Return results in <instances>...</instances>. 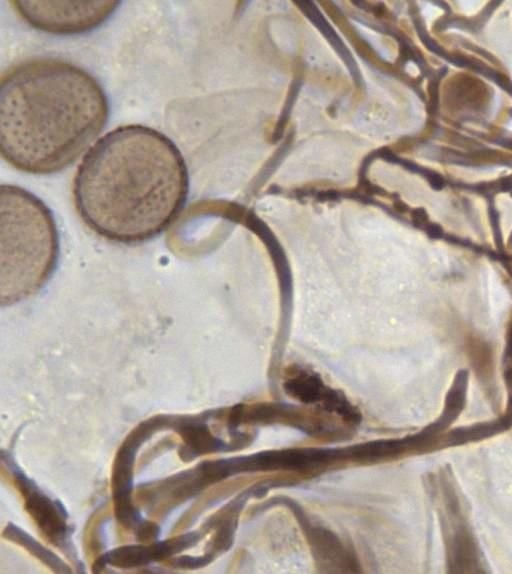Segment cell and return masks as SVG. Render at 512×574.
Instances as JSON below:
<instances>
[{
	"label": "cell",
	"instance_id": "277c9868",
	"mask_svg": "<svg viewBox=\"0 0 512 574\" xmlns=\"http://www.w3.org/2000/svg\"><path fill=\"white\" fill-rule=\"evenodd\" d=\"M15 11L33 28L57 35L91 31L117 9L119 1H11Z\"/></svg>",
	"mask_w": 512,
	"mask_h": 574
},
{
	"label": "cell",
	"instance_id": "e0dca14e",
	"mask_svg": "<svg viewBox=\"0 0 512 574\" xmlns=\"http://www.w3.org/2000/svg\"><path fill=\"white\" fill-rule=\"evenodd\" d=\"M427 232L433 238H440L442 236V233H443L441 227L439 225H436V224H431L427 228Z\"/></svg>",
	"mask_w": 512,
	"mask_h": 574
},
{
	"label": "cell",
	"instance_id": "6da1fadb",
	"mask_svg": "<svg viewBox=\"0 0 512 574\" xmlns=\"http://www.w3.org/2000/svg\"><path fill=\"white\" fill-rule=\"evenodd\" d=\"M189 192L185 159L162 132L119 126L85 154L73 180L76 211L85 225L115 243L155 238L182 211Z\"/></svg>",
	"mask_w": 512,
	"mask_h": 574
},
{
	"label": "cell",
	"instance_id": "7a4b0ae2",
	"mask_svg": "<svg viewBox=\"0 0 512 574\" xmlns=\"http://www.w3.org/2000/svg\"><path fill=\"white\" fill-rule=\"evenodd\" d=\"M108 116L100 83L65 60L32 58L1 75V155L22 172L66 169L101 133Z\"/></svg>",
	"mask_w": 512,
	"mask_h": 574
},
{
	"label": "cell",
	"instance_id": "8fae6325",
	"mask_svg": "<svg viewBox=\"0 0 512 574\" xmlns=\"http://www.w3.org/2000/svg\"><path fill=\"white\" fill-rule=\"evenodd\" d=\"M285 388L292 397L306 404H320V406L341 417L345 422L358 424L361 414L355 406L336 391L326 387L314 374L297 372L290 377Z\"/></svg>",
	"mask_w": 512,
	"mask_h": 574
},
{
	"label": "cell",
	"instance_id": "ba28073f",
	"mask_svg": "<svg viewBox=\"0 0 512 574\" xmlns=\"http://www.w3.org/2000/svg\"><path fill=\"white\" fill-rule=\"evenodd\" d=\"M206 532L201 528L165 540L128 544L113 548L97 559L92 572L99 573L107 565L122 569L144 567L154 562L169 560L183 550L194 547Z\"/></svg>",
	"mask_w": 512,
	"mask_h": 574
},
{
	"label": "cell",
	"instance_id": "9c48e42d",
	"mask_svg": "<svg viewBox=\"0 0 512 574\" xmlns=\"http://www.w3.org/2000/svg\"><path fill=\"white\" fill-rule=\"evenodd\" d=\"M295 513L304 530L318 567L324 572L356 573L359 564L354 554L330 530L312 525L298 505L291 500H283Z\"/></svg>",
	"mask_w": 512,
	"mask_h": 574
},
{
	"label": "cell",
	"instance_id": "7c38bea8",
	"mask_svg": "<svg viewBox=\"0 0 512 574\" xmlns=\"http://www.w3.org/2000/svg\"><path fill=\"white\" fill-rule=\"evenodd\" d=\"M2 537L26 549L53 572L72 573L64 560L16 524L9 522L2 532Z\"/></svg>",
	"mask_w": 512,
	"mask_h": 574
},
{
	"label": "cell",
	"instance_id": "5bb4252c",
	"mask_svg": "<svg viewBox=\"0 0 512 574\" xmlns=\"http://www.w3.org/2000/svg\"><path fill=\"white\" fill-rule=\"evenodd\" d=\"M213 560L205 554L192 556L181 555L169 559L168 564L176 569H198L210 564Z\"/></svg>",
	"mask_w": 512,
	"mask_h": 574
},
{
	"label": "cell",
	"instance_id": "30bf717a",
	"mask_svg": "<svg viewBox=\"0 0 512 574\" xmlns=\"http://www.w3.org/2000/svg\"><path fill=\"white\" fill-rule=\"evenodd\" d=\"M221 410H210L197 415H176L173 430L181 437L183 444L178 451L184 462L217 452H226L236 449L242 440L225 442L215 436L206 421L220 415Z\"/></svg>",
	"mask_w": 512,
	"mask_h": 574
},
{
	"label": "cell",
	"instance_id": "52a82bcc",
	"mask_svg": "<svg viewBox=\"0 0 512 574\" xmlns=\"http://www.w3.org/2000/svg\"><path fill=\"white\" fill-rule=\"evenodd\" d=\"M168 427L167 414L149 417L130 431L116 452L111 473L114 514L121 525L133 531L144 520L133 503L136 454L150 437L159 431L168 430Z\"/></svg>",
	"mask_w": 512,
	"mask_h": 574
},
{
	"label": "cell",
	"instance_id": "4fadbf2b",
	"mask_svg": "<svg viewBox=\"0 0 512 574\" xmlns=\"http://www.w3.org/2000/svg\"><path fill=\"white\" fill-rule=\"evenodd\" d=\"M304 11L307 13V16L314 22V24L323 32V34H325V36L332 43V45L338 50L340 55L347 62V65L351 70V73H353L354 77L357 78L358 70L357 67H355V63L352 57L350 56V53L347 51L345 46L339 40L337 35L334 33L333 29H331V27L327 24L325 19H323L318 10H315L312 7H308L307 5Z\"/></svg>",
	"mask_w": 512,
	"mask_h": 574
},
{
	"label": "cell",
	"instance_id": "2e32d148",
	"mask_svg": "<svg viewBox=\"0 0 512 574\" xmlns=\"http://www.w3.org/2000/svg\"><path fill=\"white\" fill-rule=\"evenodd\" d=\"M490 218H491V222H492V226H493L495 243L498 245L499 248H501L502 239H501V233H500V228H499V223H498V215L494 209L490 210Z\"/></svg>",
	"mask_w": 512,
	"mask_h": 574
},
{
	"label": "cell",
	"instance_id": "5b68a950",
	"mask_svg": "<svg viewBox=\"0 0 512 574\" xmlns=\"http://www.w3.org/2000/svg\"><path fill=\"white\" fill-rule=\"evenodd\" d=\"M1 460L10 470L16 488L24 499V508L45 538L73 562L77 572H85L77 555L68 524V513L63 503L47 495L17 464L14 456L1 451Z\"/></svg>",
	"mask_w": 512,
	"mask_h": 574
},
{
	"label": "cell",
	"instance_id": "8992f818",
	"mask_svg": "<svg viewBox=\"0 0 512 574\" xmlns=\"http://www.w3.org/2000/svg\"><path fill=\"white\" fill-rule=\"evenodd\" d=\"M441 482V525L446 567L449 573H484L485 563L466 517L451 473L444 471Z\"/></svg>",
	"mask_w": 512,
	"mask_h": 574
},
{
	"label": "cell",
	"instance_id": "3957f363",
	"mask_svg": "<svg viewBox=\"0 0 512 574\" xmlns=\"http://www.w3.org/2000/svg\"><path fill=\"white\" fill-rule=\"evenodd\" d=\"M1 305L10 306L41 290L59 258V236L53 213L28 190L0 187Z\"/></svg>",
	"mask_w": 512,
	"mask_h": 574
},
{
	"label": "cell",
	"instance_id": "9a60e30c",
	"mask_svg": "<svg viewBox=\"0 0 512 574\" xmlns=\"http://www.w3.org/2000/svg\"><path fill=\"white\" fill-rule=\"evenodd\" d=\"M135 536L139 542L149 543L156 541L160 534V527L155 522L143 520L135 529Z\"/></svg>",
	"mask_w": 512,
	"mask_h": 574
}]
</instances>
